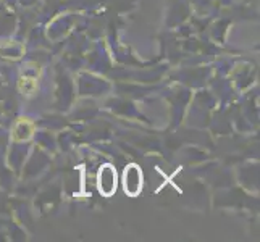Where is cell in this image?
Instances as JSON below:
<instances>
[{"instance_id":"cell-1","label":"cell","mask_w":260,"mask_h":242,"mask_svg":"<svg viewBox=\"0 0 260 242\" xmlns=\"http://www.w3.org/2000/svg\"><path fill=\"white\" fill-rule=\"evenodd\" d=\"M118 187V175H116V169L113 165L107 163L101 169H99L97 175V189L104 197H112Z\"/></svg>"},{"instance_id":"cell-3","label":"cell","mask_w":260,"mask_h":242,"mask_svg":"<svg viewBox=\"0 0 260 242\" xmlns=\"http://www.w3.org/2000/svg\"><path fill=\"white\" fill-rule=\"evenodd\" d=\"M32 132H34V124H32V121L28 120V118H20V120L15 123L13 131H12V136L18 142H24V141L31 139Z\"/></svg>"},{"instance_id":"cell-4","label":"cell","mask_w":260,"mask_h":242,"mask_svg":"<svg viewBox=\"0 0 260 242\" xmlns=\"http://www.w3.org/2000/svg\"><path fill=\"white\" fill-rule=\"evenodd\" d=\"M18 89L23 92V95H32L38 89V78L29 76V75H23L18 81Z\"/></svg>"},{"instance_id":"cell-2","label":"cell","mask_w":260,"mask_h":242,"mask_svg":"<svg viewBox=\"0 0 260 242\" xmlns=\"http://www.w3.org/2000/svg\"><path fill=\"white\" fill-rule=\"evenodd\" d=\"M123 189L129 197H136L142 191V171L138 165H128L123 173Z\"/></svg>"}]
</instances>
